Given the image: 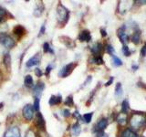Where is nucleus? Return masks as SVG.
Listing matches in <instances>:
<instances>
[{
  "label": "nucleus",
  "mask_w": 146,
  "mask_h": 137,
  "mask_svg": "<svg viewBox=\"0 0 146 137\" xmlns=\"http://www.w3.org/2000/svg\"><path fill=\"white\" fill-rule=\"evenodd\" d=\"M119 137H139L138 134H136V132H134L131 128H127L121 132Z\"/></svg>",
  "instance_id": "2eb2a0df"
},
{
  "label": "nucleus",
  "mask_w": 146,
  "mask_h": 137,
  "mask_svg": "<svg viewBox=\"0 0 146 137\" xmlns=\"http://www.w3.org/2000/svg\"><path fill=\"white\" fill-rule=\"evenodd\" d=\"M129 122H130L131 128L132 130L141 129V128H143L146 123L145 113L132 111V113L131 114V117L129 118Z\"/></svg>",
  "instance_id": "f257e3e1"
},
{
  "label": "nucleus",
  "mask_w": 146,
  "mask_h": 137,
  "mask_svg": "<svg viewBox=\"0 0 146 137\" xmlns=\"http://www.w3.org/2000/svg\"><path fill=\"white\" fill-rule=\"evenodd\" d=\"M63 116L65 117V118H68V117H70V112L68 111V109H65V110H63Z\"/></svg>",
  "instance_id": "e433bc0d"
},
{
  "label": "nucleus",
  "mask_w": 146,
  "mask_h": 137,
  "mask_svg": "<svg viewBox=\"0 0 146 137\" xmlns=\"http://www.w3.org/2000/svg\"><path fill=\"white\" fill-rule=\"evenodd\" d=\"M39 61H40V57H39V54H36L35 56H33L32 58H30L29 61L26 62V66L27 68H31V67H34V66H36L39 64Z\"/></svg>",
  "instance_id": "4468645a"
},
{
  "label": "nucleus",
  "mask_w": 146,
  "mask_h": 137,
  "mask_svg": "<svg viewBox=\"0 0 146 137\" xmlns=\"http://www.w3.org/2000/svg\"><path fill=\"white\" fill-rule=\"evenodd\" d=\"M103 49H104L103 45L100 42L95 43L93 46H91V48H90V50H91V52H92L93 56H100V54L102 53Z\"/></svg>",
  "instance_id": "9b49d317"
},
{
  "label": "nucleus",
  "mask_w": 146,
  "mask_h": 137,
  "mask_svg": "<svg viewBox=\"0 0 146 137\" xmlns=\"http://www.w3.org/2000/svg\"><path fill=\"white\" fill-rule=\"evenodd\" d=\"M77 67V63L75 62H71L70 64H67L66 66H64L58 72V77L60 78H66L68 75H70L73 70Z\"/></svg>",
  "instance_id": "39448f33"
},
{
  "label": "nucleus",
  "mask_w": 146,
  "mask_h": 137,
  "mask_svg": "<svg viewBox=\"0 0 146 137\" xmlns=\"http://www.w3.org/2000/svg\"><path fill=\"white\" fill-rule=\"evenodd\" d=\"M3 107H4V103L1 102V103H0V111H1V110H3Z\"/></svg>",
  "instance_id": "a18cd8bd"
},
{
  "label": "nucleus",
  "mask_w": 146,
  "mask_h": 137,
  "mask_svg": "<svg viewBox=\"0 0 146 137\" xmlns=\"http://www.w3.org/2000/svg\"><path fill=\"white\" fill-rule=\"evenodd\" d=\"M25 137H36V134H35V132L32 131L31 129H29V131L27 132V134H26V136Z\"/></svg>",
  "instance_id": "72a5a7b5"
},
{
  "label": "nucleus",
  "mask_w": 146,
  "mask_h": 137,
  "mask_svg": "<svg viewBox=\"0 0 146 137\" xmlns=\"http://www.w3.org/2000/svg\"><path fill=\"white\" fill-rule=\"evenodd\" d=\"M3 63L7 70H11V56L9 53H5L3 57Z\"/></svg>",
  "instance_id": "a211bd4d"
},
{
  "label": "nucleus",
  "mask_w": 146,
  "mask_h": 137,
  "mask_svg": "<svg viewBox=\"0 0 146 137\" xmlns=\"http://www.w3.org/2000/svg\"><path fill=\"white\" fill-rule=\"evenodd\" d=\"M0 43H1L5 48L7 49H12L16 46V41L12 37L7 34H1L0 35Z\"/></svg>",
  "instance_id": "7ed1b4c3"
},
{
  "label": "nucleus",
  "mask_w": 146,
  "mask_h": 137,
  "mask_svg": "<svg viewBox=\"0 0 146 137\" xmlns=\"http://www.w3.org/2000/svg\"><path fill=\"white\" fill-rule=\"evenodd\" d=\"M51 70H52V66H51V65H48L47 68H46L45 75H46V76H48V75H49V73H50V71H51Z\"/></svg>",
  "instance_id": "4c0bfd02"
},
{
  "label": "nucleus",
  "mask_w": 146,
  "mask_h": 137,
  "mask_svg": "<svg viewBox=\"0 0 146 137\" xmlns=\"http://www.w3.org/2000/svg\"><path fill=\"white\" fill-rule=\"evenodd\" d=\"M104 48H105V49H106V51H107L108 54H110L111 56H113V54H114V52H115V50H114V48L112 47L111 44H106V45L104 46Z\"/></svg>",
  "instance_id": "cd10ccee"
},
{
  "label": "nucleus",
  "mask_w": 146,
  "mask_h": 137,
  "mask_svg": "<svg viewBox=\"0 0 146 137\" xmlns=\"http://www.w3.org/2000/svg\"><path fill=\"white\" fill-rule=\"evenodd\" d=\"M116 121H117V122L121 126L126 125L127 123L129 122V119H128V114L127 113H123V112L119 113L118 115H117V117H116Z\"/></svg>",
  "instance_id": "ddd939ff"
},
{
  "label": "nucleus",
  "mask_w": 146,
  "mask_h": 137,
  "mask_svg": "<svg viewBox=\"0 0 146 137\" xmlns=\"http://www.w3.org/2000/svg\"><path fill=\"white\" fill-rule=\"evenodd\" d=\"M122 53L124 54V56H126V57H129V56H131V51H130V49H129V48H128V46H126V45H123V47H122Z\"/></svg>",
  "instance_id": "2f4dec72"
},
{
  "label": "nucleus",
  "mask_w": 146,
  "mask_h": 137,
  "mask_svg": "<svg viewBox=\"0 0 146 137\" xmlns=\"http://www.w3.org/2000/svg\"><path fill=\"white\" fill-rule=\"evenodd\" d=\"M25 32H26V29L20 25L16 26L13 29V33L15 34L17 38H22V37L25 35Z\"/></svg>",
  "instance_id": "f3484780"
},
{
  "label": "nucleus",
  "mask_w": 146,
  "mask_h": 137,
  "mask_svg": "<svg viewBox=\"0 0 146 137\" xmlns=\"http://www.w3.org/2000/svg\"><path fill=\"white\" fill-rule=\"evenodd\" d=\"M25 86L27 87V88H32L34 85V80H33V78H32L31 75H27L25 77Z\"/></svg>",
  "instance_id": "412c9836"
},
{
  "label": "nucleus",
  "mask_w": 146,
  "mask_h": 137,
  "mask_svg": "<svg viewBox=\"0 0 146 137\" xmlns=\"http://www.w3.org/2000/svg\"><path fill=\"white\" fill-rule=\"evenodd\" d=\"M131 41L133 42L134 44L136 45H138L140 43V41H141V31L138 29V30H135L134 31V33L132 34L131 36Z\"/></svg>",
  "instance_id": "6ab92c4d"
},
{
  "label": "nucleus",
  "mask_w": 146,
  "mask_h": 137,
  "mask_svg": "<svg viewBox=\"0 0 146 137\" xmlns=\"http://www.w3.org/2000/svg\"><path fill=\"white\" fill-rule=\"evenodd\" d=\"M78 39H79V40L81 41V42H89V41H90V39H91L90 32L87 29L82 30L80 33L79 37H78Z\"/></svg>",
  "instance_id": "f8f14e48"
},
{
  "label": "nucleus",
  "mask_w": 146,
  "mask_h": 137,
  "mask_svg": "<svg viewBox=\"0 0 146 137\" xmlns=\"http://www.w3.org/2000/svg\"><path fill=\"white\" fill-rule=\"evenodd\" d=\"M22 114H23V117H24L27 122L32 121L35 116L34 106L32 104H27L22 110Z\"/></svg>",
  "instance_id": "20e7f679"
},
{
  "label": "nucleus",
  "mask_w": 146,
  "mask_h": 137,
  "mask_svg": "<svg viewBox=\"0 0 146 137\" xmlns=\"http://www.w3.org/2000/svg\"><path fill=\"white\" fill-rule=\"evenodd\" d=\"M93 116V112H89V113H85L83 115V121L86 123H90L91 122V119Z\"/></svg>",
  "instance_id": "c85d7f7f"
},
{
  "label": "nucleus",
  "mask_w": 146,
  "mask_h": 137,
  "mask_svg": "<svg viewBox=\"0 0 146 137\" xmlns=\"http://www.w3.org/2000/svg\"><path fill=\"white\" fill-rule=\"evenodd\" d=\"M43 50L45 53H50V54H54V50L50 48V46L48 42H45L43 44Z\"/></svg>",
  "instance_id": "a878e982"
},
{
  "label": "nucleus",
  "mask_w": 146,
  "mask_h": 137,
  "mask_svg": "<svg viewBox=\"0 0 146 137\" xmlns=\"http://www.w3.org/2000/svg\"><path fill=\"white\" fill-rule=\"evenodd\" d=\"M100 32H102V36L103 37V38H105V37L107 36V32H106V30H105V29H100Z\"/></svg>",
  "instance_id": "a19ab883"
},
{
  "label": "nucleus",
  "mask_w": 146,
  "mask_h": 137,
  "mask_svg": "<svg viewBox=\"0 0 146 137\" xmlns=\"http://www.w3.org/2000/svg\"><path fill=\"white\" fill-rule=\"evenodd\" d=\"M61 102H62V96L61 95H52L48 100V103H49L50 106H54V105L60 104Z\"/></svg>",
  "instance_id": "dca6fc26"
},
{
  "label": "nucleus",
  "mask_w": 146,
  "mask_h": 137,
  "mask_svg": "<svg viewBox=\"0 0 146 137\" xmlns=\"http://www.w3.org/2000/svg\"><path fill=\"white\" fill-rule=\"evenodd\" d=\"M45 31H46V26L45 25H42V27H41V29H40V31H39V37L40 36H42L45 34Z\"/></svg>",
  "instance_id": "58836bf2"
},
{
  "label": "nucleus",
  "mask_w": 146,
  "mask_h": 137,
  "mask_svg": "<svg viewBox=\"0 0 146 137\" xmlns=\"http://www.w3.org/2000/svg\"><path fill=\"white\" fill-rule=\"evenodd\" d=\"M45 89V84L43 81H38L35 86H33V94L35 95V97H40V95L42 94L43 90Z\"/></svg>",
  "instance_id": "9d476101"
},
{
  "label": "nucleus",
  "mask_w": 146,
  "mask_h": 137,
  "mask_svg": "<svg viewBox=\"0 0 146 137\" xmlns=\"http://www.w3.org/2000/svg\"><path fill=\"white\" fill-rule=\"evenodd\" d=\"M43 10H44V6L42 3H39L38 4V6L35 8V11H34V16L35 17H39L41 16V14L43 13Z\"/></svg>",
  "instance_id": "4be33fe9"
},
{
  "label": "nucleus",
  "mask_w": 146,
  "mask_h": 137,
  "mask_svg": "<svg viewBox=\"0 0 146 137\" xmlns=\"http://www.w3.org/2000/svg\"><path fill=\"white\" fill-rule=\"evenodd\" d=\"M112 82H113V77H111V79H110V80L109 81H107L106 82V84H105V86H110V85H111V83H112Z\"/></svg>",
  "instance_id": "ea45409f"
},
{
  "label": "nucleus",
  "mask_w": 146,
  "mask_h": 137,
  "mask_svg": "<svg viewBox=\"0 0 146 137\" xmlns=\"http://www.w3.org/2000/svg\"><path fill=\"white\" fill-rule=\"evenodd\" d=\"M141 57H145L146 56V42L143 46V48L141 49Z\"/></svg>",
  "instance_id": "f704fd0d"
},
{
  "label": "nucleus",
  "mask_w": 146,
  "mask_h": 137,
  "mask_svg": "<svg viewBox=\"0 0 146 137\" xmlns=\"http://www.w3.org/2000/svg\"><path fill=\"white\" fill-rule=\"evenodd\" d=\"M91 63H94V64H97V65H102L104 63V61L102 56H93L90 59Z\"/></svg>",
  "instance_id": "5701e85b"
},
{
  "label": "nucleus",
  "mask_w": 146,
  "mask_h": 137,
  "mask_svg": "<svg viewBox=\"0 0 146 137\" xmlns=\"http://www.w3.org/2000/svg\"><path fill=\"white\" fill-rule=\"evenodd\" d=\"M70 17V11L62 4H59L57 8V19L59 25L64 26L67 24Z\"/></svg>",
  "instance_id": "f03ea898"
},
{
  "label": "nucleus",
  "mask_w": 146,
  "mask_h": 137,
  "mask_svg": "<svg viewBox=\"0 0 146 137\" xmlns=\"http://www.w3.org/2000/svg\"><path fill=\"white\" fill-rule=\"evenodd\" d=\"M7 15V12L6 9L2 7H0V18H5Z\"/></svg>",
  "instance_id": "473e14b6"
},
{
  "label": "nucleus",
  "mask_w": 146,
  "mask_h": 137,
  "mask_svg": "<svg viewBox=\"0 0 146 137\" xmlns=\"http://www.w3.org/2000/svg\"><path fill=\"white\" fill-rule=\"evenodd\" d=\"M130 110V103L127 100H123V102H121V112L127 113Z\"/></svg>",
  "instance_id": "b1692460"
},
{
  "label": "nucleus",
  "mask_w": 146,
  "mask_h": 137,
  "mask_svg": "<svg viewBox=\"0 0 146 137\" xmlns=\"http://www.w3.org/2000/svg\"><path fill=\"white\" fill-rule=\"evenodd\" d=\"M73 115H74V117H76V118H80V119L81 118V116L80 115V113H79V112H78V111H76Z\"/></svg>",
  "instance_id": "79ce46f5"
},
{
  "label": "nucleus",
  "mask_w": 146,
  "mask_h": 137,
  "mask_svg": "<svg viewBox=\"0 0 146 137\" xmlns=\"http://www.w3.org/2000/svg\"><path fill=\"white\" fill-rule=\"evenodd\" d=\"M108 123H109V122H108V119L107 118L100 119V120L97 123H96V125L94 126L93 132H98V131H104L107 128Z\"/></svg>",
  "instance_id": "1a4fd4ad"
},
{
  "label": "nucleus",
  "mask_w": 146,
  "mask_h": 137,
  "mask_svg": "<svg viewBox=\"0 0 146 137\" xmlns=\"http://www.w3.org/2000/svg\"><path fill=\"white\" fill-rule=\"evenodd\" d=\"M122 85L121 82H118V83L116 84L115 86V95L117 96V97H121V96L122 95Z\"/></svg>",
  "instance_id": "393cba45"
},
{
  "label": "nucleus",
  "mask_w": 146,
  "mask_h": 137,
  "mask_svg": "<svg viewBox=\"0 0 146 137\" xmlns=\"http://www.w3.org/2000/svg\"><path fill=\"white\" fill-rule=\"evenodd\" d=\"M145 116H146V113H145Z\"/></svg>",
  "instance_id": "de8ad7c7"
},
{
  "label": "nucleus",
  "mask_w": 146,
  "mask_h": 137,
  "mask_svg": "<svg viewBox=\"0 0 146 137\" xmlns=\"http://www.w3.org/2000/svg\"><path fill=\"white\" fill-rule=\"evenodd\" d=\"M65 104L67 105V106H70V107H72L73 105H74V102H73L72 95H70L68 97H67V99L65 100Z\"/></svg>",
  "instance_id": "7c9ffc66"
},
{
  "label": "nucleus",
  "mask_w": 146,
  "mask_h": 137,
  "mask_svg": "<svg viewBox=\"0 0 146 137\" xmlns=\"http://www.w3.org/2000/svg\"><path fill=\"white\" fill-rule=\"evenodd\" d=\"M112 61H113V65L115 67H120V66L122 65L121 59H120L117 56H115V55H113V56H112Z\"/></svg>",
  "instance_id": "bb28decb"
},
{
  "label": "nucleus",
  "mask_w": 146,
  "mask_h": 137,
  "mask_svg": "<svg viewBox=\"0 0 146 137\" xmlns=\"http://www.w3.org/2000/svg\"><path fill=\"white\" fill-rule=\"evenodd\" d=\"M36 125L40 131L46 130V121L40 112H38L36 115Z\"/></svg>",
  "instance_id": "6e6552de"
},
{
  "label": "nucleus",
  "mask_w": 146,
  "mask_h": 137,
  "mask_svg": "<svg viewBox=\"0 0 146 137\" xmlns=\"http://www.w3.org/2000/svg\"><path fill=\"white\" fill-rule=\"evenodd\" d=\"M33 106H34L35 111H36V112L39 111V108H40V99L38 97H35Z\"/></svg>",
  "instance_id": "c756f323"
},
{
  "label": "nucleus",
  "mask_w": 146,
  "mask_h": 137,
  "mask_svg": "<svg viewBox=\"0 0 146 137\" xmlns=\"http://www.w3.org/2000/svg\"><path fill=\"white\" fill-rule=\"evenodd\" d=\"M132 70H138V65H132Z\"/></svg>",
  "instance_id": "c03bdc74"
},
{
  "label": "nucleus",
  "mask_w": 146,
  "mask_h": 137,
  "mask_svg": "<svg viewBox=\"0 0 146 137\" xmlns=\"http://www.w3.org/2000/svg\"><path fill=\"white\" fill-rule=\"evenodd\" d=\"M137 3H141V5H143V4H146V0H144V1H137Z\"/></svg>",
  "instance_id": "49530a36"
},
{
  "label": "nucleus",
  "mask_w": 146,
  "mask_h": 137,
  "mask_svg": "<svg viewBox=\"0 0 146 137\" xmlns=\"http://www.w3.org/2000/svg\"><path fill=\"white\" fill-rule=\"evenodd\" d=\"M71 132L74 136H79L81 132V128H80V123L76 122L75 124L72 125V128H71Z\"/></svg>",
  "instance_id": "aec40b11"
},
{
  "label": "nucleus",
  "mask_w": 146,
  "mask_h": 137,
  "mask_svg": "<svg viewBox=\"0 0 146 137\" xmlns=\"http://www.w3.org/2000/svg\"><path fill=\"white\" fill-rule=\"evenodd\" d=\"M35 74H36V77H41V76L43 75V72L41 71L40 68H36V70H35Z\"/></svg>",
  "instance_id": "c9c22d12"
},
{
  "label": "nucleus",
  "mask_w": 146,
  "mask_h": 137,
  "mask_svg": "<svg viewBox=\"0 0 146 137\" xmlns=\"http://www.w3.org/2000/svg\"><path fill=\"white\" fill-rule=\"evenodd\" d=\"M4 137H21L20 129L17 126L10 127L4 134Z\"/></svg>",
  "instance_id": "423d86ee"
},
{
  "label": "nucleus",
  "mask_w": 146,
  "mask_h": 137,
  "mask_svg": "<svg viewBox=\"0 0 146 137\" xmlns=\"http://www.w3.org/2000/svg\"><path fill=\"white\" fill-rule=\"evenodd\" d=\"M91 80V76H89L88 77V79H87V80L84 82V86H86V85H88V84H87V83H88V82H90Z\"/></svg>",
  "instance_id": "37998d69"
},
{
  "label": "nucleus",
  "mask_w": 146,
  "mask_h": 137,
  "mask_svg": "<svg viewBox=\"0 0 146 137\" xmlns=\"http://www.w3.org/2000/svg\"><path fill=\"white\" fill-rule=\"evenodd\" d=\"M125 29H126V26L123 25L121 29L118 30V37L123 45H126V43L130 40V37L127 35V33L125 32Z\"/></svg>",
  "instance_id": "0eeeda50"
}]
</instances>
